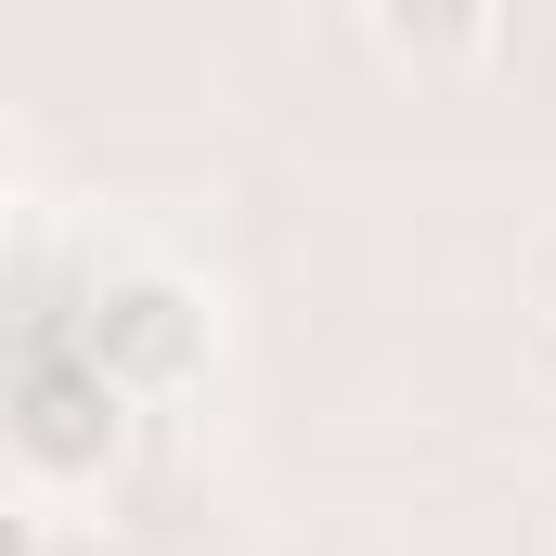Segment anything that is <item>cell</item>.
<instances>
[{
  "label": "cell",
  "instance_id": "6da1fadb",
  "mask_svg": "<svg viewBox=\"0 0 556 556\" xmlns=\"http://www.w3.org/2000/svg\"><path fill=\"white\" fill-rule=\"evenodd\" d=\"M78 350L117 376V389H181V376H207V298L181 273H117L91 311H78Z\"/></svg>",
  "mask_w": 556,
  "mask_h": 556
},
{
  "label": "cell",
  "instance_id": "7a4b0ae2",
  "mask_svg": "<svg viewBox=\"0 0 556 556\" xmlns=\"http://www.w3.org/2000/svg\"><path fill=\"white\" fill-rule=\"evenodd\" d=\"M13 440H26V466L91 479V466H117V440H130V389H117L78 337H52V350L13 376Z\"/></svg>",
  "mask_w": 556,
  "mask_h": 556
},
{
  "label": "cell",
  "instance_id": "3957f363",
  "mask_svg": "<svg viewBox=\"0 0 556 556\" xmlns=\"http://www.w3.org/2000/svg\"><path fill=\"white\" fill-rule=\"evenodd\" d=\"M376 39L402 65H479L505 39V0H376Z\"/></svg>",
  "mask_w": 556,
  "mask_h": 556
},
{
  "label": "cell",
  "instance_id": "277c9868",
  "mask_svg": "<svg viewBox=\"0 0 556 556\" xmlns=\"http://www.w3.org/2000/svg\"><path fill=\"white\" fill-rule=\"evenodd\" d=\"M0 556H26V518H13V505H0Z\"/></svg>",
  "mask_w": 556,
  "mask_h": 556
}]
</instances>
